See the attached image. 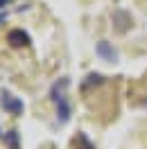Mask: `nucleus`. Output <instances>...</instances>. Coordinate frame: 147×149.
Segmentation results:
<instances>
[{
    "mask_svg": "<svg viewBox=\"0 0 147 149\" xmlns=\"http://www.w3.org/2000/svg\"><path fill=\"white\" fill-rule=\"evenodd\" d=\"M97 54L104 56V59H109V61H116V52H113L106 43H100V45H97Z\"/></svg>",
    "mask_w": 147,
    "mask_h": 149,
    "instance_id": "1",
    "label": "nucleus"
},
{
    "mask_svg": "<svg viewBox=\"0 0 147 149\" xmlns=\"http://www.w3.org/2000/svg\"><path fill=\"white\" fill-rule=\"evenodd\" d=\"M9 43H11V45H25V43H27V36L16 29V32H11V34H9Z\"/></svg>",
    "mask_w": 147,
    "mask_h": 149,
    "instance_id": "2",
    "label": "nucleus"
},
{
    "mask_svg": "<svg viewBox=\"0 0 147 149\" xmlns=\"http://www.w3.org/2000/svg\"><path fill=\"white\" fill-rule=\"evenodd\" d=\"M7 2H9V0H0V7H2V5H7Z\"/></svg>",
    "mask_w": 147,
    "mask_h": 149,
    "instance_id": "3",
    "label": "nucleus"
}]
</instances>
